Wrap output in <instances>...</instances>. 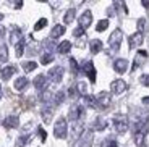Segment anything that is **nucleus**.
<instances>
[{"label":"nucleus","mask_w":149,"mask_h":147,"mask_svg":"<svg viewBox=\"0 0 149 147\" xmlns=\"http://www.w3.org/2000/svg\"><path fill=\"white\" fill-rule=\"evenodd\" d=\"M63 33H65V26H62V24H57V26H54L52 33H50V37H52V39H57V37L63 36Z\"/></svg>","instance_id":"nucleus-17"},{"label":"nucleus","mask_w":149,"mask_h":147,"mask_svg":"<svg viewBox=\"0 0 149 147\" xmlns=\"http://www.w3.org/2000/svg\"><path fill=\"white\" fill-rule=\"evenodd\" d=\"M83 115H84V108H83L81 105H78V103H73V105H71V108H70V115H68L71 121L79 120Z\"/></svg>","instance_id":"nucleus-7"},{"label":"nucleus","mask_w":149,"mask_h":147,"mask_svg":"<svg viewBox=\"0 0 149 147\" xmlns=\"http://www.w3.org/2000/svg\"><path fill=\"white\" fill-rule=\"evenodd\" d=\"M144 24H146V19H139L138 21V33H141L143 34V31H144Z\"/></svg>","instance_id":"nucleus-38"},{"label":"nucleus","mask_w":149,"mask_h":147,"mask_svg":"<svg viewBox=\"0 0 149 147\" xmlns=\"http://www.w3.org/2000/svg\"><path fill=\"white\" fill-rule=\"evenodd\" d=\"M141 44H143V34L141 33H134L128 37V49H134Z\"/></svg>","instance_id":"nucleus-10"},{"label":"nucleus","mask_w":149,"mask_h":147,"mask_svg":"<svg viewBox=\"0 0 149 147\" xmlns=\"http://www.w3.org/2000/svg\"><path fill=\"white\" fill-rule=\"evenodd\" d=\"M26 86H28V78H24V76L18 78V79L15 81V89L16 91H23Z\"/></svg>","instance_id":"nucleus-20"},{"label":"nucleus","mask_w":149,"mask_h":147,"mask_svg":"<svg viewBox=\"0 0 149 147\" xmlns=\"http://www.w3.org/2000/svg\"><path fill=\"white\" fill-rule=\"evenodd\" d=\"M47 84H49V79L44 76V74H39V76L34 79V87L37 89V91H45V87H47Z\"/></svg>","instance_id":"nucleus-12"},{"label":"nucleus","mask_w":149,"mask_h":147,"mask_svg":"<svg viewBox=\"0 0 149 147\" xmlns=\"http://www.w3.org/2000/svg\"><path fill=\"white\" fill-rule=\"evenodd\" d=\"M65 99V92L63 91H58L57 92V96H55V100H54V102L57 103V105H58V103H62V100Z\"/></svg>","instance_id":"nucleus-34"},{"label":"nucleus","mask_w":149,"mask_h":147,"mask_svg":"<svg viewBox=\"0 0 149 147\" xmlns=\"http://www.w3.org/2000/svg\"><path fill=\"white\" fill-rule=\"evenodd\" d=\"M148 57V52L146 50H139V53L136 55V58H134V65H133V70H136L139 66V62H143V58H146Z\"/></svg>","instance_id":"nucleus-22"},{"label":"nucleus","mask_w":149,"mask_h":147,"mask_svg":"<svg viewBox=\"0 0 149 147\" xmlns=\"http://www.w3.org/2000/svg\"><path fill=\"white\" fill-rule=\"evenodd\" d=\"M73 36H74V37H81V36H84V29H83V28H76V29L73 31Z\"/></svg>","instance_id":"nucleus-36"},{"label":"nucleus","mask_w":149,"mask_h":147,"mask_svg":"<svg viewBox=\"0 0 149 147\" xmlns=\"http://www.w3.org/2000/svg\"><path fill=\"white\" fill-rule=\"evenodd\" d=\"M143 5H144L146 8H149V2H143Z\"/></svg>","instance_id":"nucleus-43"},{"label":"nucleus","mask_w":149,"mask_h":147,"mask_svg":"<svg viewBox=\"0 0 149 147\" xmlns=\"http://www.w3.org/2000/svg\"><path fill=\"white\" fill-rule=\"evenodd\" d=\"M2 18H3V15H2V13H0V21H2Z\"/></svg>","instance_id":"nucleus-45"},{"label":"nucleus","mask_w":149,"mask_h":147,"mask_svg":"<svg viewBox=\"0 0 149 147\" xmlns=\"http://www.w3.org/2000/svg\"><path fill=\"white\" fill-rule=\"evenodd\" d=\"M49 76L52 79L54 83H60L62 81V78H63V68L62 66H54L49 70Z\"/></svg>","instance_id":"nucleus-9"},{"label":"nucleus","mask_w":149,"mask_h":147,"mask_svg":"<svg viewBox=\"0 0 149 147\" xmlns=\"http://www.w3.org/2000/svg\"><path fill=\"white\" fill-rule=\"evenodd\" d=\"M76 87L79 89V92H81V94H84V96H86V84H84V83H78V86H76Z\"/></svg>","instance_id":"nucleus-40"},{"label":"nucleus","mask_w":149,"mask_h":147,"mask_svg":"<svg viewBox=\"0 0 149 147\" xmlns=\"http://www.w3.org/2000/svg\"><path fill=\"white\" fill-rule=\"evenodd\" d=\"M70 63H71V70L78 73V63H76V60H74V58H70Z\"/></svg>","instance_id":"nucleus-39"},{"label":"nucleus","mask_w":149,"mask_h":147,"mask_svg":"<svg viewBox=\"0 0 149 147\" xmlns=\"http://www.w3.org/2000/svg\"><path fill=\"white\" fill-rule=\"evenodd\" d=\"M93 139H94L93 129H84L74 147H93Z\"/></svg>","instance_id":"nucleus-3"},{"label":"nucleus","mask_w":149,"mask_h":147,"mask_svg":"<svg viewBox=\"0 0 149 147\" xmlns=\"http://www.w3.org/2000/svg\"><path fill=\"white\" fill-rule=\"evenodd\" d=\"M113 128H115V131L118 134H123L128 129V120L125 116H122V115L113 116Z\"/></svg>","instance_id":"nucleus-4"},{"label":"nucleus","mask_w":149,"mask_h":147,"mask_svg":"<svg viewBox=\"0 0 149 147\" xmlns=\"http://www.w3.org/2000/svg\"><path fill=\"white\" fill-rule=\"evenodd\" d=\"M84 102L88 103L89 107H93V108H97V103H96V99H94L93 96H84Z\"/></svg>","instance_id":"nucleus-30"},{"label":"nucleus","mask_w":149,"mask_h":147,"mask_svg":"<svg viewBox=\"0 0 149 147\" xmlns=\"http://www.w3.org/2000/svg\"><path fill=\"white\" fill-rule=\"evenodd\" d=\"M102 147H118V146H117V141H113L112 137H109V139L104 142V146H102Z\"/></svg>","instance_id":"nucleus-35"},{"label":"nucleus","mask_w":149,"mask_h":147,"mask_svg":"<svg viewBox=\"0 0 149 147\" xmlns=\"http://www.w3.org/2000/svg\"><path fill=\"white\" fill-rule=\"evenodd\" d=\"M67 120H65L63 116L58 118L55 123V126H54V136L57 137V139H65L67 137Z\"/></svg>","instance_id":"nucleus-2"},{"label":"nucleus","mask_w":149,"mask_h":147,"mask_svg":"<svg viewBox=\"0 0 149 147\" xmlns=\"http://www.w3.org/2000/svg\"><path fill=\"white\" fill-rule=\"evenodd\" d=\"M83 71L86 73V76L89 78V81L96 83V68H94V63L93 62H86L84 65H83Z\"/></svg>","instance_id":"nucleus-8"},{"label":"nucleus","mask_w":149,"mask_h":147,"mask_svg":"<svg viewBox=\"0 0 149 147\" xmlns=\"http://www.w3.org/2000/svg\"><path fill=\"white\" fill-rule=\"evenodd\" d=\"M45 24H47V19H45V18H41L39 21L36 23V26H34V29H36V31H41Z\"/></svg>","instance_id":"nucleus-33"},{"label":"nucleus","mask_w":149,"mask_h":147,"mask_svg":"<svg viewBox=\"0 0 149 147\" xmlns=\"http://www.w3.org/2000/svg\"><path fill=\"white\" fill-rule=\"evenodd\" d=\"M42 120H44V123H50V120H52V110L50 108H45L42 112Z\"/></svg>","instance_id":"nucleus-27"},{"label":"nucleus","mask_w":149,"mask_h":147,"mask_svg":"<svg viewBox=\"0 0 149 147\" xmlns=\"http://www.w3.org/2000/svg\"><path fill=\"white\" fill-rule=\"evenodd\" d=\"M0 99H2V87H0Z\"/></svg>","instance_id":"nucleus-46"},{"label":"nucleus","mask_w":149,"mask_h":147,"mask_svg":"<svg viewBox=\"0 0 149 147\" xmlns=\"http://www.w3.org/2000/svg\"><path fill=\"white\" fill-rule=\"evenodd\" d=\"M31 139V136H21L18 141H16V144H15V147H24L28 144V141Z\"/></svg>","instance_id":"nucleus-28"},{"label":"nucleus","mask_w":149,"mask_h":147,"mask_svg":"<svg viewBox=\"0 0 149 147\" xmlns=\"http://www.w3.org/2000/svg\"><path fill=\"white\" fill-rule=\"evenodd\" d=\"M113 68H115L117 73L123 74L125 71L128 70V60H125V58H118V60H115V63H113Z\"/></svg>","instance_id":"nucleus-13"},{"label":"nucleus","mask_w":149,"mask_h":147,"mask_svg":"<svg viewBox=\"0 0 149 147\" xmlns=\"http://www.w3.org/2000/svg\"><path fill=\"white\" fill-rule=\"evenodd\" d=\"M2 34H3V28H0V37H2Z\"/></svg>","instance_id":"nucleus-44"},{"label":"nucleus","mask_w":149,"mask_h":147,"mask_svg":"<svg viewBox=\"0 0 149 147\" xmlns=\"http://www.w3.org/2000/svg\"><path fill=\"white\" fill-rule=\"evenodd\" d=\"M105 126H107V123L102 120L101 116L96 120V123H94V126H93V129H97V131H102V129H105Z\"/></svg>","instance_id":"nucleus-25"},{"label":"nucleus","mask_w":149,"mask_h":147,"mask_svg":"<svg viewBox=\"0 0 149 147\" xmlns=\"http://www.w3.org/2000/svg\"><path fill=\"white\" fill-rule=\"evenodd\" d=\"M74 13H76L74 10H68L67 11V15L63 16V23H65V24H70V23L73 21V19H74Z\"/></svg>","instance_id":"nucleus-26"},{"label":"nucleus","mask_w":149,"mask_h":147,"mask_svg":"<svg viewBox=\"0 0 149 147\" xmlns=\"http://www.w3.org/2000/svg\"><path fill=\"white\" fill-rule=\"evenodd\" d=\"M15 71H16L15 66H7V68H2V70H0V78L7 81V79H10V78H11V74H15Z\"/></svg>","instance_id":"nucleus-16"},{"label":"nucleus","mask_w":149,"mask_h":147,"mask_svg":"<svg viewBox=\"0 0 149 147\" xmlns=\"http://www.w3.org/2000/svg\"><path fill=\"white\" fill-rule=\"evenodd\" d=\"M37 129H39V134H41V139H42V141H45V131H44L42 128H37Z\"/></svg>","instance_id":"nucleus-41"},{"label":"nucleus","mask_w":149,"mask_h":147,"mask_svg":"<svg viewBox=\"0 0 149 147\" xmlns=\"http://www.w3.org/2000/svg\"><path fill=\"white\" fill-rule=\"evenodd\" d=\"M8 60V49L7 45H0V63H5Z\"/></svg>","instance_id":"nucleus-23"},{"label":"nucleus","mask_w":149,"mask_h":147,"mask_svg":"<svg viewBox=\"0 0 149 147\" xmlns=\"http://www.w3.org/2000/svg\"><path fill=\"white\" fill-rule=\"evenodd\" d=\"M36 68H37V63H36V62H24V63H23V70L26 71V73L34 71Z\"/></svg>","instance_id":"nucleus-24"},{"label":"nucleus","mask_w":149,"mask_h":147,"mask_svg":"<svg viewBox=\"0 0 149 147\" xmlns=\"http://www.w3.org/2000/svg\"><path fill=\"white\" fill-rule=\"evenodd\" d=\"M89 47H91V52H93V53H99V52L102 50V42L99 41V39H93V41L89 42Z\"/></svg>","instance_id":"nucleus-18"},{"label":"nucleus","mask_w":149,"mask_h":147,"mask_svg":"<svg viewBox=\"0 0 149 147\" xmlns=\"http://www.w3.org/2000/svg\"><path fill=\"white\" fill-rule=\"evenodd\" d=\"M91 23H93V15H91V11H84V13L79 16V28L86 29Z\"/></svg>","instance_id":"nucleus-14"},{"label":"nucleus","mask_w":149,"mask_h":147,"mask_svg":"<svg viewBox=\"0 0 149 147\" xmlns=\"http://www.w3.org/2000/svg\"><path fill=\"white\" fill-rule=\"evenodd\" d=\"M146 134H148V126H146V123H138V125L134 126L133 137H134V144L138 147L146 146Z\"/></svg>","instance_id":"nucleus-1"},{"label":"nucleus","mask_w":149,"mask_h":147,"mask_svg":"<svg viewBox=\"0 0 149 147\" xmlns=\"http://www.w3.org/2000/svg\"><path fill=\"white\" fill-rule=\"evenodd\" d=\"M10 41L13 42V44H18V42L21 41V29H19V28H15V29L11 31V34H10Z\"/></svg>","instance_id":"nucleus-19"},{"label":"nucleus","mask_w":149,"mask_h":147,"mask_svg":"<svg viewBox=\"0 0 149 147\" xmlns=\"http://www.w3.org/2000/svg\"><path fill=\"white\" fill-rule=\"evenodd\" d=\"M23 50H24V41H19L18 44H16V57H21L23 55Z\"/></svg>","instance_id":"nucleus-32"},{"label":"nucleus","mask_w":149,"mask_h":147,"mask_svg":"<svg viewBox=\"0 0 149 147\" xmlns=\"http://www.w3.org/2000/svg\"><path fill=\"white\" fill-rule=\"evenodd\" d=\"M50 62H54V55L52 53H44L42 58H41V63L42 65H47V63H50Z\"/></svg>","instance_id":"nucleus-31"},{"label":"nucleus","mask_w":149,"mask_h":147,"mask_svg":"<svg viewBox=\"0 0 149 147\" xmlns=\"http://www.w3.org/2000/svg\"><path fill=\"white\" fill-rule=\"evenodd\" d=\"M96 103H97V108L99 107H102V108H107L109 105H110V100H112V96L109 94V92H105V91H102V92H99L96 97Z\"/></svg>","instance_id":"nucleus-5"},{"label":"nucleus","mask_w":149,"mask_h":147,"mask_svg":"<svg viewBox=\"0 0 149 147\" xmlns=\"http://www.w3.org/2000/svg\"><path fill=\"white\" fill-rule=\"evenodd\" d=\"M139 81H141L143 86H148V87H149V74H143Z\"/></svg>","instance_id":"nucleus-37"},{"label":"nucleus","mask_w":149,"mask_h":147,"mask_svg":"<svg viewBox=\"0 0 149 147\" xmlns=\"http://www.w3.org/2000/svg\"><path fill=\"white\" fill-rule=\"evenodd\" d=\"M57 50H58L60 53H68V52L71 50V42H68V41H63L62 44H58V47H57Z\"/></svg>","instance_id":"nucleus-21"},{"label":"nucleus","mask_w":149,"mask_h":147,"mask_svg":"<svg viewBox=\"0 0 149 147\" xmlns=\"http://www.w3.org/2000/svg\"><path fill=\"white\" fill-rule=\"evenodd\" d=\"M122 37H123V33L122 29H115L113 33H112L110 39H109V44H110V49L112 50H118L120 49V42H122Z\"/></svg>","instance_id":"nucleus-6"},{"label":"nucleus","mask_w":149,"mask_h":147,"mask_svg":"<svg viewBox=\"0 0 149 147\" xmlns=\"http://www.w3.org/2000/svg\"><path fill=\"white\" fill-rule=\"evenodd\" d=\"M110 89L113 94H122L123 91H127V83L123 81V79H115L110 84Z\"/></svg>","instance_id":"nucleus-11"},{"label":"nucleus","mask_w":149,"mask_h":147,"mask_svg":"<svg viewBox=\"0 0 149 147\" xmlns=\"http://www.w3.org/2000/svg\"><path fill=\"white\" fill-rule=\"evenodd\" d=\"M18 123H19V120H18V116H15V115H10V116H7L3 120V126L7 129L16 128V126H18Z\"/></svg>","instance_id":"nucleus-15"},{"label":"nucleus","mask_w":149,"mask_h":147,"mask_svg":"<svg viewBox=\"0 0 149 147\" xmlns=\"http://www.w3.org/2000/svg\"><path fill=\"white\" fill-rule=\"evenodd\" d=\"M70 96H71V97L76 96V89H74V87H71V89H70Z\"/></svg>","instance_id":"nucleus-42"},{"label":"nucleus","mask_w":149,"mask_h":147,"mask_svg":"<svg viewBox=\"0 0 149 147\" xmlns=\"http://www.w3.org/2000/svg\"><path fill=\"white\" fill-rule=\"evenodd\" d=\"M107 26H109V19H101V21L97 23L96 29L101 33V31H105V29H107Z\"/></svg>","instance_id":"nucleus-29"}]
</instances>
